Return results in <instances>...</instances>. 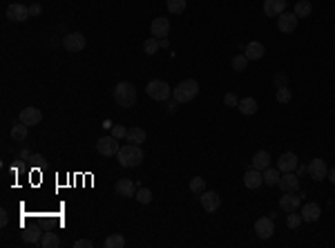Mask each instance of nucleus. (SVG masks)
I'll return each instance as SVG.
<instances>
[{
  "label": "nucleus",
  "mask_w": 335,
  "mask_h": 248,
  "mask_svg": "<svg viewBox=\"0 0 335 248\" xmlns=\"http://www.w3.org/2000/svg\"><path fill=\"white\" fill-rule=\"evenodd\" d=\"M116 159H119V163H121L123 168H137V166L143 163V150H141V145L127 143L119 150Z\"/></svg>",
  "instance_id": "obj_1"
},
{
  "label": "nucleus",
  "mask_w": 335,
  "mask_h": 248,
  "mask_svg": "<svg viewBox=\"0 0 335 248\" xmlns=\"http://www.w3.org/2000/svg\"><path fill=\"white\" fill-rule=\"evenodd\" d=\"M199 94V83L188 78V81H181L179 85L172 90V96L177 103H190L192 98Z\"/></svg>",
  "instance_id": "obj_2"
},
{
  "label": "nucleus",
  "mask_w": 335,
  "mask_h": 248,
  "mask_svg": "<svg viewBox=\"0 0 335 248\" xmlns=\"http://www.w3.org/2000/svg\"><path fill=\"white\" fill-rule=\"evenodd\" d=\"M114 101L121 108H132L134 103H137V90H134L132 83H125L121 81L119 85L114 87Z\"/></svg>",
  "instance_id": "obj_3"
},
{
  "label": "nucleus",
  "mask_w": 335,
  "mask_h": 248,
  "mask_svg": "<svg viewBox=\"0 0 335 248\" xmlns=\"http://www.w3.org/2000/svg\"><path fill=\"white\" fill-rule=\"evenodd\" d=\"M145 94L152 101H168V98L172 96V87L168 85L166 81H150L145 85Z\"/></svg>",
  "instance_id": "obj_4"
},
{
  "label": "nucleus",
  "mask_w": 335,
  "mask_h": 248,
  "mask_svg": "<svg viewBox=\"0 0 335 248\" xmlns=\"http://www.w3.org/2000/svg\"><path fill=\"white\" fill-rule=\"evenodd\" d=\"M96 150L98 155H103V156H114L119 155V150H121V145H119V139L116 137H101L96 141Z\"/></svg>",
  "instance_id": "obj_5"
},
{
  "label": "nucleus",
  "mask_w": 335,
  "mask_h": 248,
  "mask_svg": "<svg viewBox=\"0 0 335 248\" xmlns=\"http://www.w3.org/2000/svg\"><path fill=\"white\" fill-rule=\"evenodd\" d=\"M63 45H65V49H67V52L78 54V52H83V49H85V36L78 34V31H72V34H67L63 38Z\"/></svg>",
  "instance_id": "obj_6"
},
{
  "label": "nucleus",
  "mask_w": 335,
  "mask_h": 248,
  "mask_svg": "<svg viewBox=\"0 0 335 248\" xmlns=\"http://www.w3.org/2000/svg\"><path fill=\"white\" fill-rule=\"evenodd\" d=\"M7 18L12 20V23H23L29 18V7L20 5V2H14V5L7 7Z\"/></svg>",
  "instance_id": "obj_7"
},
{
  "label": "nucleus",
  "mask_w": 335,
  "mask_h": 248,
  "mask_svg": "<svg viewBox=\"0 0 335 248\" xmlns=\"http://www.w3.org/2000/svg\"><path fill=\"white\" fill-rule=\"evenodd\" d=\"M255 232H257V237H261V239L273 237V232H275V224H273L271 217H259V219L255 221Z\"/></svg>",
  "instance_id": "obj_8"
},
{
  "label": "nucleus",
  "mask_w": 335,
  "mask_h": 248,
  "mask_svg": "<svg viewBox=\"0 0 335 248\" xmlns=\"http://www.w3.org/2000/svg\"><path fill=\"white\" fill-rule=\"evenodd\" d=\"M114 190L121 199H130V197H137V184L132 179H119L114 186Z\"/></svg>",
  "instance_id": "obj_9"
},
{
  "label": "nucleus",
  "mask_w": 335,
  "mask_h": 248,
  "mask_svg": "<svg viewBox=\"0 0 335 248\" xmlns=\"http://www.w3.org/2000/svg\"><path fill=\"white\" fill-rule=\"evenodd\" d=\"M308 174H311V179H315V181L326 179V174H329L326 161H324V159H313V161L308 163Z\"/></svg>",
  "instance_id": "obj_10"
},
{
  "label": "nucleus",
  "mask_w": 335,
  "mask_h": 248,
  "mask_svg": "<svg viewBox=\"0 0 335 248\" xmlns=\"http://www.w3.org/2000/svg\"><path fill=\"white\" fill-rule=\"evenodd\" d=\"M277 27H279L282 34H293L295 27H297V16H295V12L293 14L284 12L282 16H279V20H277Z\"/></svg>",
  "instance_id": "obj_11"
},
{
  "label": "nucleus",
  "mask_w": 335,
  "mask_h": 248,
  "mask_svg": "<svg viewBox=\"0 0 335 248\" xmlns=\"http://www.w3.org/2000/svg\"><path fill=\"white\" fill-rule=\"evenodd\" d=\"M279 208H282L284 213H297L300 210V197L295 195V192H286L284 197H279Z\"/></svg>",
  "instance_id": "obj_12"
},
{
  "label": "nucleus",
  "mask_w": 335,
  "mask_h": 248,
  "mask_svg": "<svg viewBox=\"0 0 335 248\" xmlns=\"http://www.w3.org/2000/svg\"><path fill=\"white\" fill-rule=\"evenodd\" d=\"M199 199H201V206H203V210H206V213H214V210L219 208V203H221L219 195H217V192H213V190H203Z\"/></svg>",
  "instance_id": "obj_13"
},
{
  "label": "nucleus",
  "mask_w": 335,
  "mask_h": 248,
  "mask_svg": "<svg viewBox=\"0 0 335 248\" xmlns=\"http://www.w3.org/2000/svg\"><path fill=\"white\" fill-rule=\"evenodd\" d=\"M20 121H23L25 125L34 127L43 121V112L38 110V108H25V110L20 112Z\"/></svg>",
  "instance_id": "obj_14"
},
{
  "label": "nucleus",
  "mask_w": 335,
  "mask_h": 248,
  "mask_svg": "<svg viewBox=\"0 0 335 248\" xmlns=\"http://www.w3.org/2000/svg\"><path fill=\"white\" fill-rule=\"evenodd\" d=\"M150 31H152V36H154V38H166L168 31H170V20H168V18H163V16H156L154 20H152Z\"/></svg>",
  "instance_id": "obj_15"
},
{
  "label": "nucleus",
  "mask_w": 335,
  "mask_h": 248,
  "mask_svg": "<svg viewBox=\"0 0 335 248\" xmlns=\"http://www.w3.org/2000/svg\"><path fill=\"white\" fill-rule=\"evenodd\" d=\"M277 186L284 192H295L297 188H300V177L293 174V172H282V179H279Z\"/></svg>",
  "instance_id": "obj_16"
},
{
  "label": "nucleus",
  "mask_w": 335,
  "mask_h": 248,
  "mask_svg": "<svg viewBox=\"0 0 335 248\" xmlns=\"http://www.w3.org/2000/svg\"><path fill=\"white\" fill-rule=\"evenodd\" d=\"M286 9V0H264V14L266 16H282Z\"/></svg>",
  "instance_id": "obj_17"
},
{
  "label": "nucleus",
  "mask_w": 335,
  "mask_h": 248,
  "mask_svg": "<svg viewBox=\"0 0 335 248\" xmlns=\"http://www.w3.org/2000/svg\"><path fill=\"white\" fill-rule=\"evenodd\" d=\"M244 184H246V188H250V190L259 188V186L264 184V172H261V170H255V168H250L248 172L244 174Z\"/></svg>",
  "instance_id": "obj_18"
},
{
  "label": "nucleus",
  "mask_w": 335,
  "mask_h": 248,
  "mask_svg": "<svg viewBox=\"0 0 335 248\" xmlns=\"http://www.w3.org/2000/svg\"><path fill=\"white\" fill-rule=\"evenodd\" d=\"M277 168H279V172H295V168H297V156H295L293 152H284V155L279 156Z\"/></svg>",
  "instance_id": "obj_19"
},
{
  "label": "nucleus",
  "mask_w": 335,
  "mask_h": 248,
  "mask_svg": "<svg viewBox=\"0 0 335 248\" xmlns=\"http://www.w3.org/2000/svg\"><path fill=\"white\" fill-rule=\"evenodd\" d=\"M322 215V208L318 203H304L302 206V219L304 221H318Z\"/></svg>",
  "instance_id": "obj_20"
},
{
  "label": "nucleus",
  "mask_w": 335,
  "mask_h": 248,
  "mask_svg": "<svg viewBox=\"0 0 335 248\" xmlns=\"http://www.w3.org/2000/svg\"><path fill=\"white\" fill-rule=\"evenodd\" d=\"M264 54H266V49L259 41H253L246 45V58L248 61H259V58H264Z\"/></svg>",
  "instance_id": "obj_21"
},
{
  "label": "nucleus",
  "mask_w": 335,
  "mask_h": 248,
  "mask_svg": "<svg viewBox=\"0 0 335 248\" xmlns=\"http://www.w3.org/2000/svg\"><path fill=\"white\" fill-rule=\"evenodd\" d=\"M268 166H271V155H268L266 150L255 152V156H253V168L255 170H261V172H264Z\"/></svg>",
  "instance_id": "obj_22"
},
{
  "label": "nucleus",
  "mask_w": 335,
  "mask_h": 248,
  "mask_svg": "<svg viewBox=\"0 0 335 248\" xmlns=\"http://www.w3.org/2000/svg\"><path fill=\"white\" fill-rule=\"evenodd\" d=\"M127 143H134V145H141L145 141V130H141L139 125L137 127H130V130H127Z\"/></svg>",
  "instance_id": "obj_23"
},
{
  "label": "nucleus",
  "mask_w": 335,
  "mask_h": 248,
  "mask_svg": "<svg viewBox=\"0 0 335 248\" xmlns=\"http://www.w3.org/2000/svg\"><path fill=\"white\" fill-rule=\"evenodd\" d=\"M279 179H282V172H279V168H266L264 170V184L266 186H277Z\"/></svg>",
  "instance_id": "obj_24"
},
{
  "label": "nucleus",
  "mask_w": 335,
  "mask_h": 248,
  "mask_svg": "<svg viewBox=\"0 0 335 248\" xmlns=\"http://www.w3.org/2000/svg\"><path fill=\"white\" fill-rule=\"evenodd\" d=\"M239 112H242V114H246V116H253L255 112H257V101H255V98H242V101H239Z\"/></svg>",
  "instance_id": "obj_25"
},
{
  "label": "nucleus",
  "mask_w": 335,
  "mask_h": 248,
  "mask_svg": "<svg viewBox=\"0 0 335 248\" xmlns=\"http://www.w3.org/2000/svg\"><path fill=\"white\" fill-rule=\"evenodd\" d=\"M27 132H29V125H25L23 121H18L12 125V139L14 141H25L27 139Z\"/></svg>",
  "instance_id": "obj_26"
},
{
  "label": "nucleus",
  "mask_w": 335,
  "mask_h": 248,
  "mask_svg": "<svg viewBox=\"0 0 335 248\" xmlns=\"http://www.w3.org/2000/svg\"><path fill=\"white\" fill-rule=\"evenodd\" d=\"M41 246L43 248H58L61 246V239H58L56 232L47 231V232H43V237H41Z\"/></svg>",
  "instance_id": "obj_27"
},
{
  "label": "nucleus",
  "mask_w": 335,
  "mask_h": 248,
  "mask_svg": "<svg viewBox=\"0 0 335 248\" xmlns=\"http://www.w3.org/2000/svg\"><path fill=\"white\" fill-rule=\"evenodd\" d=\"M313 12V5L308 2V0H300L297 5H295V16L297 18H308Z\"/></svg>",
  "instance_id": "obj_28"
},
{
  "label": "nucleus",
  "mask_w": 335,
  "mask_h": 248,
  "mask_svg": "<svg viewBox=\"0 0 335 248\" xmlns=\"http://www.w3.org/2000/svg\"><path fill=\"white\" fill-rule=\"evenodd\" d=\"M103 246H105V248H123V246H125V237H123L121 232H116V235H110L107 239H105Z\"/></svg>",
  "instance_id": "obj_29"
},
{
  "label": "nucleus",
  "mask_w": 335,
  "mask_h": 248,
  "mask_svg": "<svg viewBox=\"0 0 335 248\" xmlns=\"http://www.w3.org/2000/svg\"><path fill=\"white\" fill-rule=\"evenodd\" d=\"M41 237H43L41 228H29V231L23 232V239L27 244H41Z\"/></svg>",
  "instance_id": "obj_30"
},
{
  "label": "nucleus",
  "mask_w": 335,
  "mask_h": 248,
  "mask_svg": "<svg viewBox=\"0 0 335 248\" xmlns=\"http://www.w3.org/2000/svg\"><path fill=\"white\" fill-rule=\"evenodd\" d=\"M168 12L170 14H183L185 12V0H166Z\"/></svg>",
  "instance_id": "obj_31"
},
{
  "label": "nucleus",
  "mask_w": 335,
  "mask_h": 248,
  "mask_svg": "<svg viewBox=\"0 0 335 248\" xmlns=\"http://www.w3.org/2000/svg\"><path fill=\"white\" fill-rule=\"evenodd\" d=\"M246 67H248L246 54H237V56L232 58V69H235V72H246Z\"/></svg>",
  "instance_id": "obj_32"
},
{
  "label": "nucleus",
  "mask_w": 335,
  "mask_h": 248,
  "mask_svg": "<svg viewBox=\"0 0 335 248\" xmlns=\"http://www.w3.org/2000/svg\"><path fill=\"white\" fill-rule=\"evenodd\" d=\"M159 47H161V43H159V38H154V36H152V38H148V41L143 43V49H145V54H156L159 52Z\"/></svg>",
  "instance_id": "obj_33"
},
{
  "label": "nucleus",
  "mask_w": 335,
  "mask_h": 248,
  "mask_svg": "<svg viewBox=\"0 0 335 248\" xmlns=\"http://www.w3.org/2000/svg\"><path fill=\"white\" fill-rule=\"evenodd\" d=\"M190 190L195 192V195H201V192L206 190V179H201V177H192L190 179Z\"/></svg>",
  "instance_id": "obj_34"
},
{
  "label": "nucleus",
  "mask_w": 335,
  "mask_h": 248,
  "mask_svg": "<svg viewBox=\"0 0 335 248\" xmlns=\"http://www.w3.org/2000/svg\"><path fill=\"white\" fill-rule=\"evenodd\" d=\"M137 199H139V203H150L152 192L148 190V188H139V190H137Z\"/></svg>",
  "instance_id": "obj_35"
},
{
  "label": "nucleus",
  "mask_w": 335,
  "mask_h": 248,
  "mask_svg": "<svg viewBox=\"0 0 335 248\" xmlns=\"http://www.w3.org/2000/svg\"><path fill=\"white\" fill-rule=\"evenodd\" d=\"M277 101H279V103H289V101H290V90L286 85L277 87Z\"/></svg>",
  "instance_id": "obj_36"
},
{
  "label": "nucleus",
  "mask_w": 335,
  "mask_h": 248,
  "mask_svg": "<svg viewBox=\"0 0 335 248\" xmlns=\"http://www.w3.org/2000/svg\"><path fill=\"white\" fill-rule=\"evenodd\" d=\"M302 221H304L302 215H295V213H289V217H286V226H289V228H297Z\"/></svg>",
  "instance_id": "obj_37"
},
{
  "label": "nucleus",
  "mask_w": 335,
  "mask_h": 248,
  "mask_svg": "<svg viewBox=\"0 0 335 248\" xmlns=\"http://www.w3.org/2000/svg\"><path fill=\"white\" fill-rule=\"evenodd\" d=\"M112 137L125 139V137H127V127H123V125H112Z\"/></svg>",
  "instance_id": "obj_38"
},
{
  "label": "nucleus",
  "mask_w": 335,
  "mask_h": 248,
  "mask_svg": "<svg viewBox=\"0 0 335 248\" xmlns=\"http://www.w3.org/2000/svg\"><path fill=\"white\" fill-rule=\"evenodd\" d=\"M224 103L230 105V108H237V105H239V98L235 96V94H226V96H224Z\"/></svg>",
  "instance_id": "obj_39"
},
{
  "label": "nucleus",
  "mask_w": 335,
  "mask_h": 248,
  "mask_svg": "<svg viewBox=\"0 0 335 248\" xmlns=\"http://www.w3.org/2000/svg\"><path fill=\"white\" fill-rule=\"evenodd\" d=\"M76 248H92L94 244H92V239H78V242L74 244Z\"/></svg>",
  "instance_id": "obj_40"
},
{
  "label": "nucleus",
  "mask_w": 335,
  "mask_h": 248,
  "mask_svg": "<svg viewBox=\"0 0 335 248\" xmlns=\"http://www.w3.org/2000/svg\"><path fill=\"white\" fill-rule=\"evenodd\" d=\"M275 83H277L279 87L286 85V76H284V74H277V76H275Z\"/></svg>",
  "instance_id": "obj_41"
},
{
  "label": "nucleus",
  "mask_w": 335,
  "mask_h": 248,
  "mask_svg": "<svg viewBox=\"0 0 335 248\" xmlns=\"http://www.w3.org/2000/svg\"><path fill=\"white\" fill-rule=\"evenodd\" d=\"M29 14H31V16H38V14H41V5H31L29 7Z\"/></svg>",
  "instance_id": "obj_42"
},
{
  "label": "nucleus",
  "mask_w": 335,
  "mask_h": 248,
  "mask_svg": "<svg viewBox=\"0 0 335 248\" xmlns=\"http://www.w3.org/2000/svg\"><path fill=\"white\" fill-rule=\"evenodd\" d=\"M7 221H9V217H7V210H0V224L7 226Z\"/></svg>",
  "instance_id": "obj_43"
},
{
  "label": "nucleus",
  "mask_w": 335,
  "mask_h": 248,
  "mask_svg": "<svg viewBox=\"0 0 335 248\" xmlns=\"http://www.w3.org/2000/svg\"><path fill=\"white\" fill-rule=\"evenodd\" d=\"M326 179H329L331 184L335 186V168H331V170H329V174H326Z\"/></svg>",
  "instance_id": "obj_44"
}]
</instances>
